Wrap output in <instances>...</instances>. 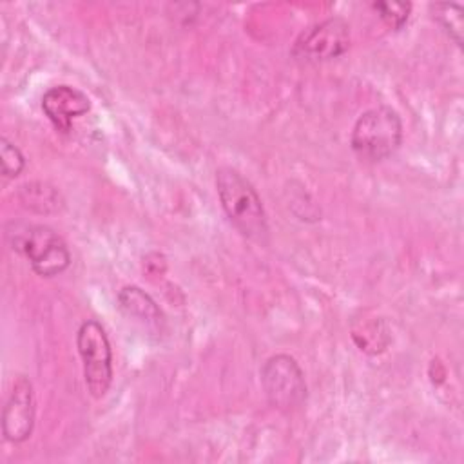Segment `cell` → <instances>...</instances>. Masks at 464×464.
Returning <instances> with one entry per match:
<instances>
[{"mask_svg": "<svg viewBox=\"0 0 464 464\" xmlns=\"http://www.w3.org/2000/svg\"><path fill=\"white\" fill-rule=\"evenodd\" d=\"M216 190L228 221L250 241L266 243L268 221L252 183L236 169L221 167L216 172Z\"/></svg>", "mask_w": 464, "mask_h": 464, "instance_id": "1", "label": "cell"}, {"mask_svg": "<svg viewBox=\"0 0 464 464\" xmlns=\"http://www.w3.org/2000/svg\"><path fill=\"white\" fill-rule=\"evenodd\" d=\"M7 245L22 254L34 274L53 277L62 274L71 265V252L63 237L47 225L14 223L5 227Z\"/></svg>", "mask_w": 464, "mask_h": 464, "instance_id": "2", "label": "cell"}, {"mask_svg": "<svg viewBox=\"0 0 464 464\" xmlns=\"http://www.w3.org/2000/svg\"><path fill=\"white\" fill-rule=\"evenodd\" d=\"M402 141V121L392 107H373L364 111L353 123L350 145L353 152L370 163L393 156Z\"/></svg>", "mask_w": 464, "mask_h": 464, "instance_id": "3", "label": "cell"}, {"mask_svg": "<svg viewBox=\"0 0 464 464\" xmlns=\"http://www.w3.org/2000/svg\"><path fill=\"white\" fill-rule=\"evenodd\" d=\"M76 346L87 390L94 399H102L112 382V352L103 326L94 319L83 321L76 332Z\"/></svg>", "mask_w": 464, "mask_h": 464, "instance_id": "4", "label": "cell"}, {"mask_svg": "<svg viewBox=\"0 0 464 464\" xmlns=\"http://www.w3.org/2000/svg\"><path fill=\"white\" fill-rule=\"evenodd\" d=\"M261 384L268 402L281 411H294L306 401V382L297 361L286 353L266 359L261 372Z\"/></svg>", "mask_w": 464, "mask_h": 464, "instance_id": "5", "label": "cell"}, {"mask_svg": "<svg viewBox=\"0 0 464 464\" xmlns=\"http://www.w3.org/2000/svg\"><path fill=\"white\" fill-rule=\"evenodd\" d=\"M350 47V25L339 16L326 18L304 29L294 42L292 54L303 62H326Z\"/></svg>", "mask_w": 464, "mask_h": 464, "instance_id": "6", "label": "cell"}, {"mask_svg": "<svg viewBox=\"0 0 464 464\" xmlns=\"http://www.w3.org/2000/svg\"><path fill=\"white\" fill-rule=\"evenodd\" d=\"M34 428V393L25 375H16L2 410V433L9 442H24Z\"/></svg>", "mask_w": 464, "mask_h": 464, "instance_id": "7", "label": "cell"}, {"mask_svg": "<svg viewBox=\"0 0 464 464\" xmlns=\"http://www.w3.org/2000/svg\"><path fill=\"white\" fill-rule=\"evenodd\" d=\"M42 111L60 132H69L72 120L91 111L87 94L71 85H56L42 96Z\"/></svg>", "mask_w": 464, "mask_h": 464, "instance_id": "8", "label": "cell"}, {"mask_svg": "<svg viewBox=\"0 0 464 464\" xmlns=\"http://www.w3.org/2000/svg\"><path fill=\"white\" fill-rule=\"evenodd\" d=\"M118 303L129 317L149 328H160L163 324V314L160 306L140 286H123L118 294Z\"/></svg>", "mask_w": 464, "mask_h": 464, "instance_id": "9", "label": "cell"}, {"mask_svg": "<svg viewBox=\"0 0 464 464\" xmlns=\"http://www.w3.org/2000/svg\"><path fill=\"white\" fill-rule=\"evenodd\" d=\"M18 199L22 207L36 214H54L60 212L63 207L60 192L53 185L44 181H29L20 185Z\"/></svg>", "mask_w": 464, "mask_h": 464, "instance_id": "10", "label": "cell"}, {"mask_svg": "<svg viewBox=\"0 0 464 464\" xmlns=\"http://www.w3.org/2000/svg\"><path fill=\"white\" fill-rule=\"evenodd\" d=\"M430 11L433 18L444 27V31L460 45L464 9L459 4H431Z\"/></svg>", "mask_w": 464, "mask_h": 464, "instance_id": "11", "label": "cell"}, {"mask_svg": "<svg viewBox=\"0 0 464 464\" xmlns=\"http://www.w3.org/2000/svg\"><path fill=\"white\" fill-rule=\"evenodd\" d=\"M372 7L379 13L381 20L395 31L408 22L411 11L410 2H375L372 4Z\"/></svg>", "mask_w": 464, "mask_h": 464, "instance_id": "12", "label": "cell"}, {"mask_svg": "<svg viewBox=\"0 0 464 464\" xmlns=\"http://www.w3.org/2000/svg\"><path fill=\"white\" fill-rule=\"evenodd\" d=\"M0 161L4 178H16L25 167V158L22 150L5 138L0 140Z\"/></svg>", "mask_w": 464, "mask_h": 464, "instance_id": "13", "label": "cell"}]
</instances>
